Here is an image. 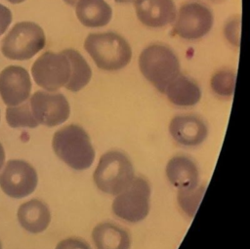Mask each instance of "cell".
I'll list each match as a JSON object with an SVG mask.
<instances>
[{
  "label": "cell",
  "instance_id": "obj_30",
  "mask_svg": "<svg viewBox=\"0 0 250 249\" xmlns=\"http://www.w3.org/2000/svg\"><path fill=\"white\" fill-rule=\"evenodd\" d=\"M213 1H219V0H213Z\"/></svg>",
  "mask_w": 250,
  "mask_h": 249
},
{
  "label": "cell",
  "instance_id": "obj_7",
  "mask_svg": "<svg viewBox=\"0 0 250 249\" xmlns=\"http://www.w3.org/2000/svg\"><path fill=\"white\" fill-rule=\"evenodd\" d=\"M174 32L186 40H197L205 36L212 28L214 17L204 3L191 0L186 2L177 14Z\"/></svg>",
  "mask_w": 250,
  "mask_h": 249
},
{
  "label": "cell",
  "instance_id": "obj_4",
  "mask_svg": "<svg viewBox=\"0 0 250 249\" xmlns=\"http://www.w3.org/2000/svg\"><path fill=\"white\" fill-rule=\"evenodd\" d=\"M134 179L133 165L126 154L110 150L103 154L94 172L97 187L107 194L117 195Z\"/></svg>",
  "mask_w": 250,
  "mask_h": 249
},
{
  "label": "cell",
  "instance_id": "obj_26",
  "mask_svg": "<svg viewBox=\"0 0 250 249\" xmlns=\"http://www.w3.org/2000/svg\"><path fill=\"white\" fill-rule=\"evenodd\" d=\"M115 2H118V3H134V4H137L139 2H141L142 0H114Z\"/></svg>",
  "mask_w": 250,
  "mask_h": 249
},
{
  "label": "cell",
  "instance_id": "obj_27",
  "mask_svg": "<svg viewBox=\"0 0 250 249\" xmlns=\"http://www.w3.org/2000/svg\"><path fill=\"white\" fill-rule=\"evenodd\" d=\"M66 4L70 5V6H75L76 3L79 1V0H63Z\"/></svg>",
  "mask_w": 250,
  "mask_h": 249
},
{
  "label": "cell",
  "instance_id": "obj_24",
  "mask_svg": "<svg viewBox=\"0 0 250 249\" xmlns=\"http://www.w3.org/2000/svg\"><path fill=\"white\" fill-rule=\"evenodd\" d=\"M12 21V13L11 11L0 4V36L7 30Z\"/></svg>",
  "mask_w": 250,
  "mask_h": 249
},
{
  "label": "cell",
  "instance_id": "obj_17",
  "mask_svg": "<svg viewBox=\"0 0 250 249\" xmlns=\"http://www.w3.org/2000/svg\"><path fill=\"white\" fill-rule=\"evenodd\" d=\"M78 21L87 27L106 25L112 17V10L104 0H79L75 5Z\"/></svg>",
  "mask_w": 250,
  "mask_h": 249
},
{
  "label": "cell",
  "instance_id": "obj_13",
  "mask_svg": "<svg viewBox=\"0 0 250 249\" xmlns=\"http://www.w3.org/2000/svg\"><path fill=\"white\" fill-rule=\"evenodd\" d=\"M139 21L148 27H162L173 22L177 16L173 0H142L135 4Z\"/></svg>",
  "mask_w": 250,
  "mask_h": 249
},
{
  "label": "cell",
  "instance_id": "obj_20",
  "mask_svg": "<svg viewBox=\"0 0 250 249\" xmlns=\"http://www.w3.org/2000/svg\"><path fill=\"white\" fill-rule=\"evenodd\" d=\"M6 120L12 128H35L39 125L32 115L29 104H23L19 106H9L6 110Z\"/></svg>",
  "mask_w": 250,
  "mask_h": 249
},
{
  "label": "cell",
  "instance_id": "obj_14",
  "mask_svg": "<svg viewBox=\"0 0 250 249\" xmlns=\"http://www.w3.org/2000/svg\"><path fill=\"white\" fill-rule=\"evenodd\" d=\"M169 182L178 190L190 189L198 186L199 172L196 164L184 155L172 157L166 166Z\"/></svg>",
  "mask_w": 250,
  "mask_h": 249
},
{
  "label": "cell",
  "instance_id": "obj_8",
  "mask_svg": "<svg viewBox=\"0 0 250 249\" xmlns=\"http://www.w3.org/2000/svg\"><path fill=\"white\" fill-rule=\"evenodd\" d=\"M31 73L36 84L53 92L66 85L70 77V62L63 51L45 52L33 63Z\"/></svg>",
  "mask_w": 250,
  "mask_h": 249
},
{
  "label": "cell",
  "instance_id": "obj_11",
  "mask_svg": "<svg viewBox=\"0 0 250 249\" xmlns=\"http://www.w3.org/2000/svg\"><path fill=\"white\" fill-rule=\"evenodd\" d=\"M31 91L27 70L21 66L10 65L0 72V96L9 106L25 102Z\"/></svg>",
  "mask_w": 250,
  "mask_h": 249
},
{
  "label": "cell",
  "instance_id": "obj_10",
  "mask_svg": "<svg viewBox=\"0 0 250 249\" xmlns=\"http://www.w3.org/2000/svg\"><path fill=\"white\" fill-rule=\"evenodd\" d=\"M38 182L35 169L23 160H10L0 174V187L12 198H22L31 194Z\"/></svg>",
  "mask_w": 250,
  "mask_h": 249
},
{
  "label": "cell",
  "instance_id": "obj_28",
  "mask_svg": "<svg viewBox=\"0 0 250 249\" xmlns=\"http://www.w3.org/2000/svg\"><path fill=\"white\" fill-rule=\"evenodd\" d=\"M7 1L12 3V4H19V3H21V2H23L25 0H7Z\"/></svg>",
  "mask_w": 250,
  "mask_h": 249
},
{
  "label": "cell",
  "instance_id": "obj_16",
  "mask_svg": "<svg viewBox=\"0 0 250 249\" xmlns=\"http://www.w3.org/2000/svg\"><path fill=\"white\" fill-rule=\"evenodd\" d=\"M97 249H130L131 238L123 228L109 222L97 225L92 231Z\"/></svg>",
  "mask_w": 250,
  "mask_h": 249
},
{
  "label": "cell",
  "instance_id": "obj_6",
  "mask_svg": "<svg viewBox=\"0 0 250 249\" xmlns=\"http://www.w3.org/2000/svg\"><path fill=\"white\" fill-rule=\"evenodd\" d=\"M150 187L148 182L134 178L125 189L119 192L112 202V211L120 219L129 223L143 221L149 211Z\"/></svg>",
  "mask_w": 250,
  "mask_h": 249
},
{
  "label": "cell",
  "instance_id": "obj_15",
  "mask_svg": "<svg viewBox=\"0 0 250 249\" xmlns=\"http://www.w3.org/2000/svg\"><path fill=\"white\" fill-rule=\"evenodd\" d=\"M18 220L25 230L31 233H39L48 228L51 214L44 202L38 199H31L20 206Z\"/></svg>",
  "mask_w": 250,
  "mask_h": 249
},
{
  "label": "cell",
  "instance_id": "obj_3",
  "mask_svg": "<svg viewBox=\"0 0 250 249\" xmlns=\"http://www.w3.org/2000/svg\"><path fill=\"white\" fill-rule=\"evenodd\" d=\"M139 68L145 78L160 93L180 74V61L172 49L163 44L145 48L139 57Z\"/></svg>",
  "mask_w": 250,
  "mask_h": 249
},
{
  "label": "cell",
  "instance_id": "obj_29",
  "mask_svg": "<svg viewBox=\"0 0 250 249\" xmlns=\"http://www.w3.org/2000/svg\"><path fill=\"white\" fill-rule=\"evenodd\" d=\"M0 249H2V245H1V242H0Z\"/></svg>",
  "mask_w": 250,
  "mask_h": 249
},
{
  "label": "cell",
  "instance_id": "obj_22",
  "mask_svg": "<svg viewBox=\"0 0 250 249\" xmlns=\"http://www.w3.org/2000/svg\"><path fill=\"white\" fill-rule=\"evenodd\" d=\"M235 72L230 69H221L211 78V88L215 94L221 97H230L235 87Z\"/></svg>",
  "mask_w": 250,
  "mask_h": 249
},
{
  "label": "cell",
  "instance_id": "obj_23",
  "mask_svg": "<svg viewBox=\"0 0 250 249\" xmlns=\"http://www.w3.org/2000/svg\"><path fill=\"white\" fill-rule=\"evenodd\" d=\"M56 249H91L87 242L80 238H65L59 242Z\"/></svg>",
  "mask_w": 250,
  "mask_h": 249
},
{
  "label": "cell",
  "instance_id": "obj_12",
  "mask_svg": "<svg viewBox=\"0 0 250 249\" xmlns=\"http://www.w3.org/2000/svg\"><path fill=\"white\" fill-rule=\"evenodd\" d=\"M169 132L178 144L184 146H196L205 141L208 128L199 116L186 114L177 115L171 120Z\"/></svg>",
  "mask_w": 250,
  "mask_h": 249
},
{
  "label": "cell",
  "instance_id": "obj_18",
  "mask_svg": "<svg viewBox=\"0 0 250 249\" xmlns=\"http://www.w3.org/2000/svg\"><path fill=\"white\" fill-rule=\"evenodd\" d=\"M165 94L168 100L178 106H192L201 98V91L198 84L183 74H179L167 86Z\"/></svg>",
  "mask_w": 250,
  "mask_h": 249
},
{
  "label": "cell",
  "instance_id": "obj_1",
  "mask_svg": "<svg viewBox=\"0 0 250 249\" xmlns=\"http://www.w3.org/2000/svg\"><path fill=\"white\" fill-rule=\"evenodd\" d=\"M56 155L74 170L88 169L94 162L95 150L88 134L78 125L58 130L52 140Z\"/></svg>",
  "mask_w": 250,
  "mask_h": 249
},
{
  "label": "cell",
  "instance_id": "obj_5",
  "mask_svg": "<svg viewBox=\"0 0 250 249\" xmlns=\"http://www.w3.org/2000/svg\"><path fill=\"white\" fill-rule=\"evenodd\" d=\"M46 44L43 29L35 22L21 21L16 23L2 41L3 55L16 61L31 59Z\"/></svg>",
  "mask_w": 250,
  "mask_h": 249
},
{
  "label": "cell",
  "instance_id": "obj_2",
  "mask_svg": "<svg viewBox=\"0 0 250 249\" xmlns=\"http://www.w3.org/2000/svg\"><path fill=\"white\" fill-rule=\"evenodd\" d=\"M84 48L96 65L107 71L122 69L132 57L129 43L115 32L91 33L84 41Z\"/></svg>",
  "mask_w": 250,
  "mask_h": 249
},
{
  "label": "cell",
  "instance_id": "obj_19",
  "mask_svg": "<svg viewBox=\"0 0 250 249\" xmlns=\"http://www.w3.org/2000/svg\"><path fill=\"white\" fill-rule=\"evenodd\" d=\"M63 53L70 62V77L64 86L71 92H77L84 88L92 77V70L82 55L73 49H65Z\"/></svg>",
  "mask_w": 250,
  "mask_h": 249
},
{
  "label": "cell",
  "instance_id": "obj_25",
  "mask_svg": "<svg viewBox=\"0 0 250 249\" xmlns=\"http://www.w3.org/2000/svg\"><path fill=\"white\" fill-rule=\"evenodd\" d=\"M4 160H5V151H4L2 145L0 144V169L2 168V166L4 164Z\"/></svg>",
  "mask_w": 250,
  "mask_h": 249
},
{
  "label": "cell",
  "instance_id": "obj_21",
  "mask_svg": "<svg viewBox=\"0 0 250 249\" xmlns=\"http://www.w3.org/2000/svg\"><path fill=\"white\" fill-rule=\"evenodd\" d=\"M205 188V186L198 185L193 188L178 191V203L185 214L193 217L204 195Z\"/></svg>",
  "mask_w": 250,
  "mask_h": 249
},
{
  "label": "cell",
  "instance_id": "obj_9",
  "mask_svg": "<svg viewBox=\"0 0 250 249\" xmlns=\"http://www.w3.org/2000/svg\"><path fill=\"white\" fill-rule=\"evenodd\" d=\"M29 106L38 124L47 127H54L63 123L70 114L69 104L61 93L37 91L31 96Z\"/></svg>",
  "mask_w": 250,
  "mask_h": 249
}]
</instances>
